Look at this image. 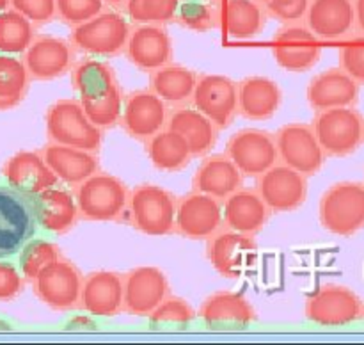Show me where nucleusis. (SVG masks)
I'll return each mask as SVG.
<instances>
[{"instance_id":"30","label":"nucleus","mask_w":364,"mask_h":345,"mask_svg":"<svg viewBox=\"0 0 364 345\" xmlns=\"http://www.w3.org/2000/svg\"><path fill=\"white\" fill-rule=\"evenodd\" d=\"M34 201L39 228L50 233H66L80 219L73 191L59 187V184L39 192Z\"/></svg>"},{"instance_id":"46","label":"nucleus","mask_w":364,"mask_h":345,"mask_svg":"<svg viewBox=\"0 0 364 345\" xmlns=\"http://www.w3.org/2000/svg\"><path fill=\"white\" fill-rule=\"evenodd\" d=\"M9 7L34 25H45L55 18V0H9Z\"/></svg>"},{"instance_id":"3","label":"nucleus","mask_w":364,"mask_h":345,"mask_svg":"<svg viewBox=\"0 0 364 345\" xmlns=\"http://www.w3.org/2000/svg\"><path fill=\"white\" fill-rule=\"evenodd\" d=\"M130 189L123 180L105 171H96L73 187L80 219L109 223L123 217Z\"/></svg>"},{"instance_id":"51","label":"nucleus","mask_w":364,"mask_h":345,"mask_svg":"<svg viewBox=\"0 0 364 345\" xmlns=\"http://www.w3.org/2000/svg\"><path fill=\"white\" fill-rule=\"evenodd\" d=\"M7 7H9V0H0V13H2V11H6Z\"/></svg>"},{"instance_id":"11","label":"nucleus","mask_w":364,"mask_h":345,"mask_svg":"<svg viewBox=\"0 0 364 345\" xmlns=\"http://www.w3.org/2000/svg\"><path fill=\"white\" fill-rule=\"evenodd\" d=\"M226 155L244 176L256 178L279 162L276 137L262 128H242L226 142Z\"/></svg>"},{"instance_id":"9","label":"nucleus","mask_w":364,"mask_h":345,"mask_svg":"<svg viewBox=\"0 0 364 345\" xmlns=\"http://www.w3.org/2000/svg\"><path fill=\"white\" fill-rule=\"evenodd\" d=\"M84 276L73 262L60 256L31 281L36 297L55 312H73L80 306Z\"/></svg>"},{"instance_id":"29","label":"nucleus","mask_w":364,"mask_h":345,"mask_svg":"<svg viewBox=\"0 0 364 345\" xmlns=\"http://www.w3.org/2000/svg\"><path fill=\"white\" fill-rule=\"evenodd\" d=\"M283 91L272 78L252 75L238 82V114L245 120L265 121L279 110Z\"/></svg>"},{"instance_id":"5","label":"nucleus","mask_w":364,"mask_h":345,"mask_svg":"<svg viewBox=\"0 0 364 345\" xmlns=\"http://www.w3.org/2000/svg\"><path fill=\"white\" fill-rule=\"evenodd\" d=\"M45 127L48 141L98 153L103 130L91 123L80 100L60 98L46 109Z\"/></svg>"},{"instance_id":"19","label":"nucleus","mask_w":364,"mask_h":345,"mask_svg":"<svg viewBox=\"0 0 364 345\" xmlns=\"http://www.w3.org/2000/svg\"><path fill=\"white\" fill-rule=\"evenodd\" d=\"M272 53L283 70L304 73L320 60L322 43L306 25H284L274 34Z\"/></svg>"},{"instance_id":"26","label":"nucleus","mask_w":364,"mask_h":345,"mask_svg":"<svg viewBox=\"0 0 364 345\" xmlns=\"http://www.w3.org/2000/svg\"><path fill=\"white\" fill-rule=\"evenodd\" d=\"M41 155L52 173L55 174L59 184H66L68 187H75L85 178L100 171L98 153L87 149L75 148V146L57 144L48 141L41 149Z\"/></svg>"},{"instance_id":"21","label":"nucleus","mask_w":364,"mask_h":345,"mask_svg":"<svg viewBox=\"0 0 364 345\" xmlns=\"http://www.w3.org/2000/svg\"><path fill=\"white\" fill-rule=\"evenodd\" d=\"M198 317L208 329L238 331L255 322L256 312L244 294L220 290L201 302Z\"/></svg>"},{"instance_id":"41","label":"nucleus","mask_w":364,"mask_h":345,"mask_svg":"<svg viewBox=\"0 0 364 345\" xmlns=\"http://www.w3.org/2000/svg\"><path fill=\"white\" fill-rule=\"evenodd\" d=\"M123 91L117 84L103 96L80 100V103L91 123L102 130H107V128H114L116 124H119L121 112H123Z\"/></svg>"},{"instance_id":"52","label":"nucleus","mask_w":364,"mask_h":345,"mask_svg":"<svg viewBox=\"0 0 364 345\" xmlns=\"http://www.w3.org/2000/svg\"><path fill=\"white\" fill-rule=\"evenodd\" d=\"M2 329H9V324H7L6 320H0V331Z\"/></svg>"},{"instance_id":"31","label":"nucleus","mask_w":364,"mask_h":345,"mask_svg":"<svg viewBox=\"0 0 364 345\" xmlns=\"http://www.w3.org/2000/svg\"><path fill=\"white\" fill-rule=\"evenodd\" d=\"M167 128L178 132L191 146L192 156L210 155L219 139V128L194 107H174L167 117Z\"/></svg>"},{"instance_id":"24","label":"nucleus","mask_w":364,"mask_h":345,"mask_svg":"<svg viewBox=\"0 0 364 345\" xmlns=\"http://www.w3.org/2000/svg\"><path fill=\"white\" fill-rule=\"evenodd\" d=\"M2 176L11 187L28 196H38L45 189L59 184L55 174L43 159L41 152L21 149L11 155L2 166Z\"/></svg>"},{"instance_id":"44","label":"nucleus","mask_w":364,"mask_h":345,"mask_svg":"<svg viewBox=\"0 0 364 345\" xmlns=\"http://www.w3.org/2000/svg\"><path fill=\"white\" fill-rule=\"evenodd\" d=\"M340 68L359 85H364V36H359L341 46Z\"/></svg>"},{"instance_id":"4","label":"nucleus","mask_w":364,"mask_h":345,"mask_svg":"<svg viewBox=\"0 0 364 345\" xmlns=\"http://www.w3.org/2000/svg\"><path fill=\"white\" fill-rule=\"evenodd\" d=\"M38 228L34 196L0 184V260L18 255Z\"/></svg>"},{"instance_id":"47","label":"nucleus","mask_w":364,"mask_h":345,"mask_svg":"<svg viewBox=\"0 0 364 345\" xmlns=\"http://www.w3.org/2000/svg\"><path fill=\"white\" fill-rule=\"evenodd\" d=\"M25 287V277L13 262L7 258L0 260V302L13 301L21 294Z\"/></svg>"},{"instance_id":"43","label":"nucleus","mask_w":364,"mask_h":345,"mask_svg":"<svg viewBox=\"0 0 364 345\" xmlns=\"http://www.w3.org/2000/svg\"><path fill=\"white\" fill-rule=\"evenodd\" d=\"M103 0H55V16L68 27H77L103 9Z\"/></svg>"},{"instance_id":"40","label":"nucleus","mask_w":364,"mask_h":345,"mask_svg":"<svg viewBox=\"0 0 364 345\" xmlns=\"http://www.w3.org/2000/svg\"><path fill=\"white\" fill-rule=\"evenodd\" d=\"M174 21L188 31L206 32L219 27L223 14L219 4L206 2V0H181Z\"/></svg>"},{"instance_id":"8","label":"nucleus","mask_w":364,"mask_h":345,"mask_svg":"<svg viewBox=\"0 0 364 345\" xmlns=\"http://www.w3.org/2000/svg\"><path fill=\"white\" fill-rule=\"evenodd\" d=\"M364 304L352 288L327 283L308 295L304 306L306 319L316 326H348L363 317Z\"/></svg>"},{"instance_id":"37","label":"nucleus","mask_w":364,"mask_h":345,"mask_svg":"<svg viewBox=\"0 0 364 345\" xmlns=\"http://www.w3.org/2000/svg\"><path fill=\"white\" fill-rule=\"evenodd\" d=\"M34 38L36 25L23 14L11 7L0 13V53H23Z\"/></svg>"},{"instance_id":"34","label":"nucleus","mask_w":364,"mask_h":345,"mask_svg":"<svg viewBox=\"0 0 364 345\" xmlns=\"http://www.w3.org/2000/svg\"><path fill=\"white\" fill-rule=\"evenodd\" d=\"M71 84L77 91L78 100H85L103 96L119 82H117L116 71L110 64L96 59V57H89V59L73 64Z\"/></svg>"},{"instance_id":"27","label":"nucleus","mask_w":364,"mask_h":345,"mask_svg":"<svg viewBox=\"0 0 364 345\" xmlns=\"http://www.w3.org/2000/svg\"><path fill=\"white\" fill-rule=\"evenodd\" d=\"M270 208L256 189L240 187L223 201L224 226L247 235H258L270 219Z\"/></svg>"},{"instance_id":"32","label":"nucleus","mask_w":364,"mask_h":345,"mask_svg":"<svg viewBox=\"0 0 364 345\" xmlns=\"http://www.w3.org/2000/svg\"><path fill=\"white\" fill-rule=\"evenodd\" d=\"M199 75L181 64L169 63L149 73V89L171 107L188 105Z\"/></svg>"},{"instance_id":"36","label":"nucleus","mask_w":364,"mask_h":345,"mask_svg":"<svg viewBox=\"0 0 364 345\" xmlns=\"http://www.w3.org/2000/svg\"><path fill=\"white\" fill-rule=\"evenodd\" d=\"M31 75L23 60L9 53H0V110L20 105L31 89Z\"/></svg>"},{"instance_id":"12","label":"nucleus","mask_w":364,"mask_h":345,"mask_svg":"<svg viewBox=\"0 0 364 345\" xmlns=\"http://www.w3.org/2000/svg\"><path fill=\"white\" fill-rule=\"evenodd\" d=\"M258 255V244L255 235L240 233L223 226L208 238L206 256L213 269L228 280L240 277L255 263Z\"/></svg>"},{"instance_id":"1","label":"nucleus","mask_w":364,"mask_h":345,"mask_svg":"<svg viewBox=\"0 0 364 345\" xmlns=\"http://www.w3.org/2000/svg\"><path fill=\"white\" fill-rule=\"evenodd\" d=\"M176 196L155 184H139L128 194L123 216L141 233L164 237L174 231Z\"/></svg>"},{"instance_id":"17","label":"nucleus","mask_w":364,"mask_h":345,"mask_svg":"<svg viewBox=\"0 0 364 345\" xmlns=\"http://www.w3.org/2000/svg\"><path fill=\"white\" fill-rule=\"evenodd\" d=\"M77 50L68 39L57 36H36L28 48L21 53L25 68L32 80L48 82L71 71Z\"/></svg>"},{"instance_id":"6","label":"nucleus","mask_w":364,"mask_h":345,"mask_svg":"<svg viewBox=\"0 0 364 345\" xmlns=\"http://www.w3.org/2000/svg\"><path fill=\"white\" fill-rule=\"evenodd\" d=\"M320 224L338 237H352L364 228V184L338 181L318 203Z\"/></svg>"},{"instance_id":"23","label":"nucleus","mask_w":364,"mask_h":345,"mask_svg":"<svg viewBox=\"0 0 364 345\" xmlns=\"http://www.w3.org/2000/svg\"><path fill=\"white\" fill-rule=\"evenodd\" d=\"M304 23L320 41H340L355 28L352 0H311Z\"/></svg>"},{"instance_id":"15","label":"nucleus","mask_w":364,"mask_h":345,"mask_svg":"<svg viewBox=\"0 0 364 345\" xmlns=\"http://www.w3.org/2000/svg\"><path fill=\"white\" fill-rule=\"evenodd\" d=\"M256 191L270 212H294L308 198V176L277 162L256 176Z\"/></svg>"},{"instance_id":"18","label":"nucleus","mask_w":364,"mask_h":345,"mask_svg":"<svg viewBox=\"0 0 364 345\" xmlns=\"http://www.w3.org/2000/svg\"><path fill=\"white\" fill-rule=\"evenodd\" d=\"M167 295L169 280L159 267H135L123 276V312L128 315L148 317Z\"/></svg>"},{"instance_id":"38","label":"nucleus","mask_w":364,"mask_h":345,"mask_svg":"<svg viewBox=\"0 0 364 345\" xmlns=\"http://www.w3.org/2000/svg\"><path fill=\"white\" fill-rule=\"evenodd\" d=\"M63 256L60 248L53 240L45 237H32L18 253V269L25 281L31 283L45 267L57 262Z\"/></svg>"},{"instance_id":"16","label":"nucleus","mask_w":364,"mask_h":345,"mask_svg":"<svg viewBox=\"0 0 364 345\" xmlns=\"http://www.w3.org/2000/svg\"><path fill=\"white\" fill-rule=\"evenodd\" d=\"M169 112V105L151 89H137L124 96L119 124L132 139L146 142L166 128Z\"/></svg>"},{"instance_id":"10","label":"nucleus","mask_w":364,"mask_h":345,"mask_svg":"<svg viewBox=\"0 0 364 345\" xmlns=\"http://www.w3.org/2000/svg\"><path fill=\"white\" fill-rule=\"evenodd\" d=\"M279 162L306 176L318 173L326 162V153L308 123H287L274 134Z\"/></svg>"},{"instance_id":"54","label":"nucleus","mask_w":364,"mask_h":345,"mask_svg":"<svg viewBox=\"0 0 364 345\" xmlns=\"http://www.w3.org/2000/svg\"><path fill=\"white\" fill-rule=\"evenodd\" d=\"M206 2H213V4H219L220 0H206Z\"/></svg>"},{"instance_id":"45","label":"nucleus","mask_w":364,"mask_h":345,"mask_svg":"<svg viewBox=\"0 0 364 345\" xmlns=\"http://www.w3.org/2000/svg\"><path fill=\"white\" fill-rule=\"evenodd\" d=\"M311 0H269L265 4L267 16H272L283 25L302 23Z\"/></svg>"},{"instance_id":"33","label":"nucleus","mask_w":364,"mask_h":345,"mask_svg":"<svg viewBox=\"0 0 364 345\" xmlns=\"http://www.w3.org/2000/svg\"><path fill=\"white\" fill-rule=\"evenodd\" d=\"M146 155L156 169L167 173L185 169L192 160L188 142L178 132L167 127L146 141Z\"/></svg>"},{"instance_id":"2","label":"nucleus","mask_w":364,"mask_h":345,"mask_svg":"<svg viewBox=\"0 0 364 345\" xmlns=\"http://www.w3.org/2000/svg\"><path fill=\"white\" fill-rule=\"evenodd\" d=\"M132 23L117 9L103 7L96 16L71 27L70 43L77 52L91 57H117L124 53Z\"/></svg>"},{"instance_id":"28","label":"nucleus","mask_w":364,"mask_h":345,"mask_svg":"<svg viewBox=\"0 0 364 345\" xmlns=\"http://www.w3.org/2000/svg\"><path fill=\"white\" fill-rule=\"evenodd\" d=\"M244 174L226 153L206 155L192 178V191L203 192L219 201L244 187Z\"/></svg>"},{"instance_id":"39","label":"nucleus","mask_w":364,"mask_h":345,"mask_svg":"<svg viewBox=\"0 0 364 345\" xmlns=\"http://www.w3.org/2000/svg\"><path fill=\"white\" fill-rule=\"evenodd\" d=\"M196 320V309L178 295H167L148 315L149 327L155 331L187 329Z\"/></svg>"},{"instance_id":"14","label":"nucleus","mask_w":364,"mask_h":345,"mask_svg":"<svg viewBox=\"0 0 364 345\" xmlns=\"http://www.w3.org/2000/svg\"><path fill=\"white\" fill-rule=\"evenodd\" d=\"M191 103L219 130L231 127L238 114V82L226 75H199Z\"/></svg>"},{"instance_id":"20","label":"nucleus","mask_w":364,"mask_h":345,"mask_svg":"<svg viewBox=\"0 0 364 345\" xmlns=\"http://www.w3.org/2000/svg\"><path fill=\"white\" fill-rule=\"evenodd\" d=\"M124 53L137 70L151 73L173 63V39L164 25H135L128 36Z\"/></svg>"},{"instance_id":"50","label":"nucleus","mask_w":364,"mask_h":345,"mask_svg":"<svg viewBox=\"0 0 364 345\" xmlns=\"http://www.w3.org/2000/svg\"><path fill=\"white\" fill-rule=\"evenodd\" d=\"M103 4H107V6L112 7V9H123L127 0H103Z\"/></svg>"},{"instance_id":"49","label":"nucleus","mask_w":364,"mask_h":345,"mask_svg":"<svg viewBox=\"0 0 364 345\" xmlns=\"http://www.w3.org/2000/svg\"><path fill=\"white\" fill-rule=\"evenodd\" d=\"M352 2H354L355 28L364 36V0H352Z\"/></svg>"},{"instance_id":"13","label":"nucleus","mask_w":364,"mask_h":345,"mask_svg":"<svg viewBox=\"0 0 364 345\" xmlns=\"http://www.w3.org/2000/svg\"><path fill=\"white\" fill-rule=\"evenodd\" d=\"M224 226L223 201L192 191L176 201L174 231L191 240H208Z\"/></svg>"},{"instance_id":"35","label":"nucleus","mask_w":364,"mask_h":345,"mask_svg":"<svg viewBox=\"0 0 364 345\" xmlns=\"http://www.w3.org/2000/svg\"><path fill=\"white\" fill-rule=\"evenodd\" d=\"M267 21L265 6L255 0H228L224 25L231 39L245 41L262 34Z\"/></svg>"},{"instance_id":"25","label":"nucleus","mask_w":364,"mask_h":345,"mask_svg":"<svg viewBox=\"0 0 364 345\" xmlns=\"http://www.w3.org/2000/svg\"><path fill=\"white\" fill-rule=\"evenodd\" d=\"M306 96L316 112L336 107H354L359 100V84L341 68H329L311 78Z\"/></svg>"},{"instance_id":"22","label":"nucleus","mask_w":364,"mask_h":345,"mask_svg":"<svg viewBox=\"0 0 364 345\" xmlns=\"http://www.w3.org/2000/svg\"><path fill=\"white\" fill-rule=\"evenodd\" d=\"M123 276L116 270H92L84 276L78 309L95 317L123 313Z\"/></svg>"},{"instance_id":"55","label":"nucleus","mask_w":364,"mask_h":345,"mask_svg":"<svg viewBox=\"0 0 364 345\" xmlns=\"http://www.w3.org/2000/svg\"><path fill=\"white\" fill-rule=\"evenodd\" d=\"M363 315H364V309H363Z\"/></svg>"},{"instance_id":"53","label":"nucleus","mask_w":364,"mask_h":345,"mask_svg":"<svg viewBox=\"0 0 364 345\" xmlns=\"http://www.w3.org/2000/svg\"><path fill=\"white\" fill-rule=\"evenodd\" d=\"M255 2H259V4H263V6H265V4L269 2V0H255Z\"/></svg>"},{"instance_id":"7","label":"nucleus","mask_w":364,"mask_h":345,"mask_svg":"<svg viewBox=\"0 0 364 345\" xmlns=\"http://www.w3.org/2000/svg\"><path fill=\"white\" fill-rule=\"evenodd\" d=\"M311 127L326 155H352L364 142V117L354 107L320 110Z\"/></svg>"},{"instance_id":"48","label":"nucleus","mask_w":364,"mask_h":345,"mask_svg":"<svg viewBox=\"0 0 364 345\" xmlns=\"http://www.w3.org/2000/svg\"><path fill=\"white\" fill-rule=\"evenodd\" d=\"M98 327V322H96L95 315H89V313H84V315H73L66 322V329L70 331H87Z\"/></svg>"},{"instance_id":"42","label":"nucleus","mask_w":364,"mask_h":345,"mask_svg":"<svg viewBox=\"0 0 364 345\" xmlns=\"http://www.w3.org/2000/svg\"><path fill=\"white\" fill-rule=\"evenodd\" d=\"M181 0H127L124 14L134 25H167L174 21Z\"/></svg>"}]
</instances>
